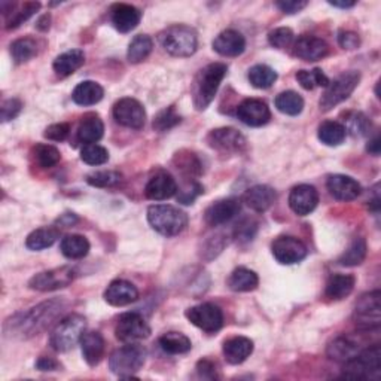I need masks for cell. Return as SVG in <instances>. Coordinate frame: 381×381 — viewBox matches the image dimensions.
<instances>
[{"instance_id": "1", "label": "cell", "mask_w": 381, "mask_h": 381, "mask_svg": "<svg viewBox=\"0 0 381 381\" xmlns=\"http://www.w3.org/2000/svg\"><path fill=\"white\" fill-rule=\"evenodd\" d=\"M64 310L66 303L60 298L42 303L33 307L30 312L11 317L5 324V334L11 336H20L24 338V340L25 338H32L42 331H45Z\"/></svg>"}, {"instance_id": "2", "label": "cell", "mask_w": 381, "mask_h": 381, "mask_svg": "<svg viewBox=\"0 0 381 381\" xmlns=\"http://www.w3.org/2000/svg\"><path fill=\"white\" fill-rule=\"evenodd\" d=\"M228 72L227 64L223 63H211L203 67L197 74L192 83V102L197 110H204L213 102V98L219 90L221 82Z\"/></svg>"}, {"instance_id": "3", "label": "cell", "mask_w": 381, "mask_h": 381, "mask_svg": "<svg viewBox=\"0 0 381 381\" xmlns=\"http://www.w3.org/2000/svg\"><path fill=\"white\" fill-rule=\"evenodd\" d=\"M381 374V348L378 344L361 350L344 363L343 377L350 380H378Z\"/></svg>"}, {"instance_id": "4", "label": "cell", "mask_w": 381, "mask_h": 381, "mask_svg": "<svg viewBox=\"0 0 381 381\" xmlns=\"http://www.w3.org/2000/svg\"><path fill=\"white\" fill-rule=\"evenodd\" d=\"M148 221L155 231L165 237H175L180 234L188 225V216L185 211L165 204L151 206L148 209Z\"/></svg>"}, {"instance_id": "5", "label": "cell", "mask_w": 381, "mask_h": 381, "mask_svg": "<svg viewBox=\"0 0 381 381\" xmlns=\"http://www.w3.org/2000/svg\"><path fill=\"white\" fill-rule=\"evenodd\" d=\"M160 44L173 57H191L199 47V36L192 27L172 25L160 33Z\"/></svg>"}, {"instance_id": "6", "label": "cell", "mask_w": 381, "mask_h": 381, "mask_svg": "<svg viewBox=\"0 0 381 381\" xmlns=\"http://www.w3.org/2000/svg\"><path fill=\"white\" fill-rule=\"evenodd\" d=\"M87 320L81 315H70L63 319L57 327L54 328L49 336V343L55 351H69L72 350L79 341L82 335L86 334Z\"/></svg>"}, {"instance_id": "7", "label": "cell", "mask_w": 381, "mask_h": 381, "mask_svg": "<svg viewBox=\"0 0 381 381\" xmlns=\"http://www.w3.org/2000/svg\"><path fill=\"white\" fill-rule=\"evenodd\" d=\"M146 359V350L134 343L115 350L109 358V368L121 378H133L134 374L142 368Z\"/></svg>"}, {"instance_id": "8", "label": "cell", "mask_w": 381, "mask_h": 381, "mask_svg": "<svg viewBox=\"0 0 381 381\" xmlns=\"http://www.w3.org/2000/svg\"><path fill=\"white\" fill-rule=\"evenodd\" d=\"M361 81V74L355 72V70H350L335 78L332 82H329V86L327 87V91L323 93L320 98V109L328 112L336 105L343 103L344 100L351 95V93L356 90L358 83Z\"/></svg>"}, {"instance_id": "9", "label": "cell", "mask_w": 381, "mask_h": 381, "mask_svg": "<svg viewBox=\"0 0 381 381\" xmlns=\"http://www.w3.org/2000/svg\"><path fill=\"white\" fill-rule=\"evenodd\" d=\"M381 293L380 291H374L370 293L362 295L355 305V313L353 320L361 331H373L378 329L381 320V305H380Z\"/></svg>"}, {"instance_id": "10", "label": "cell", "mask_w": 381, "mask_h": 381, "mask_svg": "<svg viewBox=\"0 0 381 381\" xmlns=\"http://www.w3.org/2000/svg\"><path fill=\"white\" fill-rule=\"evenodd\" d=\"M75 270L72 266H60L54 270L42 271L33 276L29 281V288L39 292H52L67 288L75 280Z\"/></svg>"}, {"instance_id": "11", "label": "cell", "mask_w": 381, "mask_h": 381, "mask_svg": "<svg viewBox=\"0 0 381 381\" xmlns=\"http://www.w3.org/2000/svg\"><path fill=\"white\" fill-rule=\"evenodd\" d=\"M185 316L194 327L200 328L201 331L209 334L218 332L223 324L222 310L218 305L210 303L188 308Z\"/></svg>"}, {"instance_id": "12", "label": "cell", "mask_w": 381, "mask_h": 381, "mask_svg": "<svg viewBox=\"0 0 381 381\" xmlns=\"http://www.w3.org/2000/svg\"><path fill=\"white\" fill-rule=\"evenodd\" d=\"M115 334L122 343H136L148 338L151 328L139 313H124L117 323Z\"/></svg>"}, {"instance_id": "13", "label": "cell", "mask_w": 381, "mask_h": 381, "mask_svg": "<svg viewBox=\"0 0 381 381\" xmlns=\"http://www.w3.org/2000/svg\"><path fill=\"white\" fill-rule=\"evenodd\" d=\"M271 252L277 262L283 265L298 264L307 257V246L296 237L281 235L276 238L271 245Z\"/></svg>"}, {"instance_id": "14", "label": "cell", "mask_w": 381, "mask_h": 381, "mask_svg": "<svg viewBox=\"0 0 381 381\" xmlns=\"http://www.w3.org/2000/svg\"><path fill=\"white\" fill-rule=\"evenodd\" d=\"M207 143L210 148L223 153H240L247 146L245 136L231 127L211 130L207 136Z\"/></svg>"}, {"instance_id": "15", "label": "cell", "mask_w": 381, "mask_h": 381, "mask_svg": "<svg viewBox=\"0 0 381 381\" xmlns=\"http://www.w3.org/2000/svg\"><path fill=\"white\" fill-rule=\"evenodd\" d=\"M114 118L118 124L129 127V129L139 130L146 122V112L142 103L136 98L125 97L118 100L114 106Z\"/></svg>"}, {"instance_id": "16", "label": "cell", "mask_w": 381, "mask_h": 381, "mask_svg": "<svg viewBox=\"0 0 381 381\" xmlns=\"http://www.w3.org/2000/svg\"><path fill=\"white\" fill-rule=\"evenodd\" d=\"M237 117L249 127H262L271 118L270 107L258 98H247L237 107Z\"/></svg>"}, {"instance_id": "17", "label": "cell", "mask_w": 381, "mask_h": 381, "mask_svg": "<svg viewBox=\"0 0 381 381\" xmlns=\"http://www.w3.org/2000/svg\"><path fill=\"white\" fill-rule=\"evenodd\" d=\"M319 204V192L312 185H298L289 194V206L295 215L307 216Z\"/></svg>"}, {"instance_id": "18", "label": "cell", "mask_w": 381, "mask_h": 381, "mask_svg": "<svg viewBox=\"0 0 381 381\" xmlns=\"http://www.w3.org/2000/svg\"><path fill=\"white\" fill-rule=\"evenodd\" d=\"M176 192H177V183L175 177L164 170L155 173L145 187V195L149 200L153 201H163L167 199H172Z\"/></svg>"}, {"instance_id": "19", "label": "cell", "mask_w": 381, "mask_h": 381, "mask_svg": "<svg viewBox=\"0 0 381 381\" xmlns=\"http://www.w3.org/2000/svg\"><path fill=\"white\" fill-rule=\"evenodd\" d=\"M293 54L305 61H317L327 57L329 54V47L320 37L301 36L293 44Z\"/></svg>"}, {"instance_id": "20", "label": "cell", "mask_w": 381, "mask_h": 381, "mask_svg": "<svg viewBox=\"0 0 381 381\" xmlns=\"http://www.w3.org/2000/svg\"><path fill=\"white\" fill-rule=\"evenodd\" d=\"M240 209H242V204H240V201L235 199L219 200V201L210 204L207 207L206 213H204V219L210 225V227H218V225L227 223L235 215H238Z\"/></svg>"}, {"instance_id": "21", "label": "cell", "mask_w": 381, "mask_h": 381, "mask_svg": "<svg viewBox=\"0 0 381 381\" xmlns=\"http://www.w3.org/2000/svg\"><path fill=\"white\" fill-rule=\"evenodd\" d=\"M110 18L118 32L129 33L139 25L140 20H142V12L133 5L117 4L110 9Z\"/></svg>"}, {"instance_id": "22", "label": "cell", "mask_w": 381, "mask_h": 381, "mask_svg": "<svg viewBox=\"0 0 381 381\" xmlns=\"http://www.w3.org/2000/svg\"><path fill=\"white\" fill-rule=\"evenodd\" d=\"M328 191L334 199L340 201H351L359 197L362 188L359 183L346 175H332L327 182Z\"/></svg>"}, {"instance_id": "23", "label": "cell", "mask_w": 381, "mask_h": 381, "mask_svg": "<svg viewBox=\"0 0 381 381\" xmlns=\"http://www.w3.org/2000/svg\"><path fill=\"white\" fill-rule=\"evenodd\" d=\"M139 298L137 288L127 280H114L105 291V301L114 307L129 305Z\"/></svg>"}, {"instance_id": "24", "label": "cell", "mask_w": 381, "mask_h": 381, "mask_svg": "<svg viewBox=\"0 0 381 381\" xmlns=\"http://www.w3.org/2000/svg\"><path fill=\"white\" fill-rule=\"evenodd\" d=\"M213 49L223 57H238L246 49V39L237 30H225L213 40Z\"/></svg>"}, {"instance_id": "25", "label": "cell", "mask_w": 381, "mask_h": 381, "mask_svg": "<svg viewBox=\"0 0 381 381\" xmlns=\"http://www.w3.org/2000/svg\"><path fill=\"white\" fill-rule=\"evenodd\" d=\"M82 356L87 361L90 366H95L100 363L105 355V338L100 332L90 331L86 332L81 338Z\"/></svg>"}, {"instance_id": "26", "label": "cell", "mask_w": 381, "mask_h": 381, "mask_svg": "<svg viewBox=\"0 0 381 381\" xmlns=\"http://www.w3.org/2000/svg\"><path fill=\"white\" fill-rule=\"evenodd\" d=\"M253 353V341L246 336H233L223 343V356L231 365L243 363Z\"/></svg>"}, {"instance_id": "27", "label": "cell", "mask_w": 381, "mask_h": 381, "mask_svg": "<svg viewBox=\"0 0 381 381\" xmlns=\"http://www.w3.org/2000/svg\"><path fill=\"white\" fill-rule=\"evenodd\" d=\"M243 200L247 207L258 211V213H262V211L268 210L274 204V201L277 200V194L271 187L257 185L245 192Z\"/></svg>"}, {"instance_id": "28", "label": "cell", "mask_w": 381, "mask_h": 381, "mask_svg": "<svg viewBox=\"0 0 381 381\" xmlns=\"http://www.w3.org/2000/svg\"><path fill=\"white\" fill-rule=\"evenodd\" d=\"M103 133H105V124L97 114H87L82 117L81 124L78 127L79 142L86 145L97 143L98 140L103 137Z\"/></svg>"}, {"instance_id": "29", "label": "cell", "mask_w": 381, "mask_h": 381, "mask_svg": "<svg viewBox=\"0 0 381 381\" xmlns=\"http://www.w3.org/2000/svg\"><path fill=\"white\" fill-rule=\"evenodd\" d=\"M359 343L351 336H338L328 346V356L335 362L346 363L361 351Z\"/></svg>"}, {"instance_id": "30", "label": "cell", "mask_w": 381, "mask_h": 381, "mask_svg": "<svg viewBox=\"0 0 381 381\" xmlns=\"http://www.w3.org/2000/svg\"><path fill=\"white\" fill-rule=\"evenodd\" d=\"M83 63H86V55H83V52L81 49H70L59 55V57L54 60L52 67L54 72L60 78H67L74 75L78 69H81Z\"/></svg>"}, {"instance_id": "31", "label": "cell", "mask_w": 381, "mask_h": 381, "mask_svg": "<svg viewBox=\"0 0 381 381\" xmlns=\"http://www.w3.org/2000/svg\"><path fill=\"white\" fill-rule=\"evenodd\" d=\"M356 279L350 274H334L329 277L327 289H324V295L328 296L329 300L340 301L344 300L346 296H348L353 289H355Z\"/></svg>"}, {"instance_id": "32", "label": "cell", "mask_w": 381, "mask_h": 381, "mask_svg": "<svg viewBox=\"0 0 381 381\" xmlns=\"http://www.w3.org/2000/svg\"><path fill=\"white\" fill-rule=\"evenodd\" d=\"M103 88L100 83L94 81H83L74 90L72 98L76 105L81 106H93L103 98Z\"/></svg>"}, {"instance_id": "33", "label": "cell", "mask_w": 381, "mask_h": 381, "mask_svg": "<svg viewBox=\"0 0 381 381\" xmlns=\"http://www.w3.org/2000/svg\"><path fill=\"white\" fill-rule=\"evenodd\" d=\"M258 274L245 266L235 268L228 279V286L234 292H250L258 288Z\"/></svg>"}, {"instance_id": "34", "label": "cell", "mask_w": 381, "mask_h": 381, "mask_svg": "<svg viewBox=\"0 0 381 381\" xmlns=\"http://www.w3.org/2000/svg\"><path fill=\"white\" fill-rule=\"evenodd\" d=\"M60 250L69 259H81L88 255L90 242L83 235L70 234L61 240Z\"/></svg>"}, {"instance_id": "35", "label": "cell", "mask_w": 381, "mask_h": 381, "mask_svg": "<svg viewBox=\"0 0 381 381\" xmlns=\"http://www.w3.org/2000/svg\"><path fill=\"white\" fill-rule=\"evenodd\" d=\"M317 136H319L320 142L324 143L327 146H338V145H341L346 140L347 131L344 129V125L340 124V122L324 121L319 127Z\"/></svg>"}, {"instance_id": "36", "label": "cell", "mask_w": 381, "mask_h": 381, "mask_svg": "<svg viewBox=\"0 0 381 381\" xmlns=\"http://www.w3.org/2000/svg\"><path fill=\"white\" fill-rule=\"evenodd\" d=\"M60 233L55 227H44L37 228L33 233L29 234L25 240V246L30 250H44L47 247H51L55 242H57Z\"/></svg>"}, {"instance_id": "37", "label": "cell", "mask_w": 381, "mask_h": 381, "mask_svg": "<svg viewBox=\"0 0 381 381\" xmlns=\"http://www.w3.org/2000/svg\"><path fill=\"white\" fill-rule=\"evenodd\" d=\"M160 346L170 355H183L192 348V343L187 335L180 332H167L160 338Z\"/></svg>"}, {"instance_id": "38", "label": "cell", "mask_w": 381, "mask_h": 381, "mask_svg": "<svg viewBox=\"0 0 381 381\" xmlns=\"http://www.w3.org/2000/svg\"><path fill=\"white\" fill-rule=\"evenodd\" d=\"M276 107L281 114L296 117L304 109V98L295 91H283L276 97Z\"/></svg>"}, {"instance_id": "39", "label": "cell", "mask_w": 381, "mask_h": 381, "mask_svg": "<svg viewBox=\"0 0 381 381\" xmlns=\"http://www.w3.org/2000/svg\"><path fill=\"white\" fill-rule=\"evenodd\" d=\"M153 42L148 35H137L129 47V52H127V59L130 63L137 64L142 63L148 59V55L152 52Z\"/></svg>"}, {"instance_id": "40", "label": "cell", "mask_w": 381, "mask_h": 381, "mask_svg": "<svg viewBox=\"0 0 381 381\" xmlns=\"http://www.w3.org/2000/svg\"><path fill=\"white\" fill-rule=\"evenodd\" d=\"M11 54L17 64L29 61L35 55H37V42L33 37L17 39L11 45Z\"/></svg>"}, {"instance_id": "41", "label": "cell", "mask_w": 381, "mask_h": 381, "mask_svg": "<svg viewBox=\"0 0 381 381\" xmlns=\"http://www.w3.org/2000/svg\"><path fill=\"white\" fill-rule=\"evenodd\" d=\"M366 242L362 237L353 240L347 250L338 259V264L343 266H356L361 265L366 258Z\"/></svg>"}, {"instance_id": "42", "label": "cell", "mask_w": 381, "mask_h": 381, "mask_svg": "<svg viewBox=\"0 0 381 381\" xmlns=\"http://www.w3.org/2000/svg\"><path fill=\"white\" fill-rule=\"evenodd\" d=\"M247 78L255 88L266 90V88H270L273 83L277 81V74L270 66L257 64L249 70Z\"/></svg>"}, {"instance_id": "43", "label": "cell", "mask_w": 381, "mask_h": 381, "mask_svg": "<svg viewBox=\"0 0 381 381\" xmlns=\"http://www.w3.org/2000/svg\"><path fill=\"white\" fill-rule=\"evenodd\" d=\"M40 8V4L39 2H27L24 5H20L17 8H13V11L9 13V16H6V29L8 30H12V29H17V27H20L24 21L29 20L30 17H33L35 13L39 11Z\"/></svg>"}, {"instance_id": "44", "label": "cell", "mask_w": 381, "mask_h": 381, "mask_svg": "<svg viewBox=\"0 0 381 381\" xmlns=\"http://www.w3.org/2000/svg\"><path fill=\"white\" fill-rule=\"evenodd\" d=\"M296 81L301 83V87L304 90H315L317 87H324L327 88L329 86V78L323 74V70L320 69H313V70H300L296 72Z\"/></svg>"}, {"instance_id": "45", "label": "cell", "mask_w": 381, "mask_h": 381, "mask_svg": "<svg viewBox=\"0 0 381 381\" xmlns=\"http://www.w3.org/2000/svg\"><path fill=\"white\" fill-rule=\"evenodd\" d=\"M33 158L42 168H51L61 160L60 151L52 145H36L33 148Z\"/></svg>"}, {"instance_id": "46", "label": "cell", "mask_w": 381, "mask_h": 381, "mask_svg": "<svg viewBox=\"0 0 381 381\" xmlns=\"http://www.w3.org/2000/svg\"><path fill=\"white\" fill-rule=\"evenodd\" d=\"M175 163H176L179 170L185 173L187 176H199L203 172L200 160L197 158V155L192 153V152H179V153H176Z\"/></svg>"}, {"instance_id": "47", "label": "cell", "mask_w": 381, "mask_h": 381, "mask_svg": "<svg viewBox=\"0 0 381 381\" xmlns=\"http://www.w3.org/2000/svg\"><path fill=\"white\" fill-rule=\"evenodd\" d=\"M81 160L90 165H102V164L107 163L109 152L106 148L97 145V143L86 145L81 151Z\"/></svg>"}, {"instance_id": "48", "label": "cell", "mask_w": 381, "mask_h": 381, "mask_svg": "<svg viewBox=\"0 0 381 381\" xmlns=\"http://www.w3.org/2000/svg\"><path fill=\"white\" fill-rule=\"evenodd\" d=\"M179 122H180V117L176 114L175 107H167V109L161 110L157 117H155L152 127H153L155 131L164 133L167 130L173 129V127H176Z\"/></svg>"}, {"instance_id": "49", "label": "cell", "mask_w": 381, "mask_h": 381, "mask_svg": "<svg viewBox=\"0 0 381 381\" xmlns=\"http://www.w3.org/2000/svg\"><path fill=\"white\" fill-rule=\"evenodd\" d=\"M122 176L118 172H95L87 177V182L95 188H110L119 185Z\"/></svg>"}, {"instance_id": "50", "label": "cell", "mask_w": 381, "mask_h": 381, "mask_svg": "<svg viewBox=\"0 0 381 381\" xmlns=\"http://www.w3.org/2000/svg\"><path fill=\"white\" fill-rule=\"evenodd\" d=\"M344 129L353 136H366L371 130V122L363 114H353L347 119V127L344 125Z\"/></svg>"}, {"instance_id": "51", "label": "cell", "mask_w": 381, "mask_h": 381, "mask_svg": "<svg viewBox=\"0 0 381 381\" xmlns=\"http://www.w3.org/2000/svg\"><path fill=\"white\" fill-rule=\"evenodd\" d=\"M268 42H270V45L274 48L285 49L292 45L293 32L288 29V27H279V29L270 32V35H268Z\"/></svg>"}, {"instance_id": "52", "label": "cell", "mask_w": 381, "mask_h": 381, "mask_svg": "<svg viewBox=\"0 0 381 381\" xmlns=\"http://www.w3.org/2000/svg\"><path fill=\"white\" fill-rule=\"evenodd\" d=\"M200 194H203V187L200 185L199 182L192 180V182L188 183V185H187L185 188L179 191V197H177V199H179V201L183 203V204H192L194 200H195L197 197H199Z\"/></svg>"}, {"instance_id": "53", "label": "cell", "mask_w": 381, "mask_h": 381, "mask_svg": "<svg viewBox=\"0 0 381 381\" xmlns=\"http://www.w3.org/2000/svg\"><path fill=\"white\" fill-rule=\"evenodd\" d=\"M69 133H70V125L66 122H60V124L49 125L45 130L44 136L45 139L52 140V142H63V140L67 139Z\"/></svg>"}, {"instance_id": "54", "label": "cell", "mask_w": 381, "mask_h": 381, "mask_svg": "<svg viewBox=\"0 0 381 381\" xmlns=\"http://www.w3.org/2000/svg\"><path fill=\"white\" fill-rule=\"evenodd\" d=\"M23 109V103L18 98H9L2 105V122H8L13 118H17Z\"/></svg>"}, {"instance_id": "55", "label": "cell", "mask_w": 381, "mask_h": 381, "mask_svg": "<svg viewBox=\"0 0 381 381\" xmlns=\"http://www.w3.org/2000/svg\"><path fill=\"white\" fill-rule=\"evenodd\" d=\"M255 233H257V222H253L250 219H246L242 223H238L235 228V237L237 240H240V242H247V240H252Z\"/></svg>"}, {"instance_id": "56", "label": "cell", "mask_w": 381, "mask_h": 381, "mask_svg": "<svg viewBox=\"0 0 381 381\" xmlns=\"http://www.w3.org/2000/svg\"><path fill=\"white\" fill-rule=\"evenodd\" d=\"M338 44L344 49H356L361 45V37L358 33L350 30H341L338 33Z\"/></svg>"}, {"instance_id": "57", "label": "cell", "mask_w": 381, "mask_h": 381, "mask_svg": "<svg viewBox=\"0 0 381 381\" xmlns=\"http://www.w3.org/2000/svg\"><path fill=\"white\" fill-rule=\"evenodd\" d=\"M197 373H199V375L201 378H209V380H218L219 378L218 366L209 359H203L197 363Z\"/></svg>"}, {"instance_id": "58", "label": "cell", "mask_w": 381, "mask_h": 381, "mask_svg": "<svg viewBox=\"0 0 381 381\" xmlns=\"http://www.w3.org/2000/svg\"><path fill=\"white\" fill-rule=\"evenodd\" d=\"M308 4L307 2H300V0H283V2H277L276 6L281 11L288 13V16H292V13H298L303 11Z\"/></svg>"}, {"instance_id": "59", "label": "cell", "mask_w": 381, "mask_h": 381, "mask_svg": "<svg viewBox=\"0 0 381 381\" xmlns=\"http://www.w3.org/2000/svg\"><path fill=\"white\" fill-rule=\"evenodd\" d=\"M36 368L39 371H57V370H60V363L55 359H52V358L42 356L36 362Z\"/></svg>"}, {"instance_id": "60", "label": "cell", "mask_w": 381, "mask_h": 381, "mask_svg": "<svg viewBox=\"0 0 381 381\" xmlns=\"http://www.w3.org/2000/svg\"><path fill=\"white\" fill-rule=\"evenodd\" d=\"M380 149H381V143H380V137L375 136L373 140H370L368 145H366V151H368L374 157H378L380 155Z\"/></svg>"}, {"instance_id": "61", "label": "cell", "mask_w": 381, "mask_h": 381, "mask_svg": "<svg viewBox=\"0 0 381 381\" xmlns=\"http://www.w3.org/2000/svg\"><path fill=\"white\" fill-rule=\"evenodd\" d=\"M378 188H380V185H378V183H377V185L373 188V199H370V203H368V206H370V209L373 210V211H378L380 210V192H378Z\"/></svg>"}, {"instance_id": "62", "label": "cell", "mask_w": 381, "mask_h": 381, "mask_svg": "<svg viewBox=\"0 0 381 381\" xmlns=\"http://www.w3.org/2000/svg\"><path fill=\"white\" fill-rule=\"evenodd\" d=\"M49 21H51V17L47 13V16H44V17H40V18H39L36 27H37L39 30H42V32L48 30V29H49Z\"/></svg>"}, {"instance_id": "63", "label": "cell", "mask_w": 381, "mask_h": 381, "mask_svg": "<svg viewBox=\"0 0 381 381\" xmlns=\"http://www.w3.org/2000/svg\"><path fill=\"white\" fill-rule=\"evenodd\" d=\"M329 5L335 6V8H341V9H348L356 5V2H329Z\"/></svg>"}]
</instances>
